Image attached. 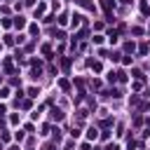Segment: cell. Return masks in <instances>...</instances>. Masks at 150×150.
<instances>
[{"label": "cell", "mask_w": 150, "mask_h": 150, "mask_svg": "<svg viewBox=\"0 0 150 150\" xmlns=\"http://www.w3.org/2000/svg\"><path fill=\"white\" fill-rule=\"evenodd\" d=\"M42 150H54V148H52V145H45V148H42Z\"/></svg>", "instance_id": "obj_2"}, {"label": "cell", "mask_w": 150, "mask_h": 150, "mask_svg": "<svg viewBox=\"0 0 150 150\" xmlns=\"http://www.w3.org/2000/svg\"><path fill=\"white\" fill-rule=\"evenodd\" d=\"M106 150H117V148H115V145H108V148H106Z\"/></svg>", "instance_id": "obj_1"}]
</instances>
